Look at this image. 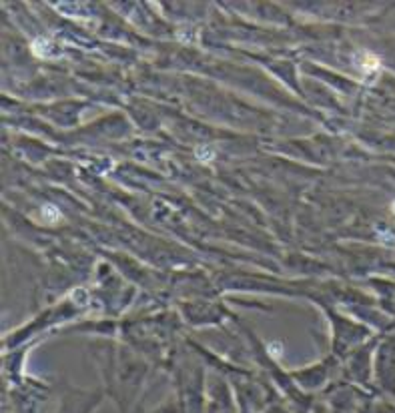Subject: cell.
I'll use <instances>...</instances> for the list:
<instances>
[{
    "label": "cell",
    "instance_id": "obj_1",
    "mask_svg": "<svg viewBox=\"0 0 395 413\" xmlns=\"http://www.w3.org/2000/svg\"><path fill=\"white\" fill-rule=\"evenodd\" d=\"M393 213H395V203H393Z\"/></svg>",
    "mask_w": 395,
    "mask_h": 413
}]
</instances>
